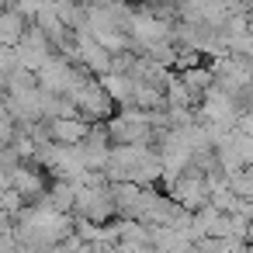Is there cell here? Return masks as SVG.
<instances>
[{"mask_svg": "<svg viewBox=\"0 0 253 253\" xmlns=\"http://www.w3.org/2000/svg\"><path fill=\"white\" fill-rule=\"evenodd\" d=\"M70 101L77 104V111H80V118L84 122H90V125H104V122H111V108H115V97L104 90V84L101 80H84L73 94H70Z\"/></svg>", "mask_w": 253, "mask_h": 253, "instance_id": "cell-1", "label": "cell"}, {"mask_svg": "<svg viewBox=\"0 0 253 253\" xmlns=\"http://www.w3.org/2000/svg\"><path fill=\"white\" fill-rule=\"evenodd\" d=\"M45 125H49V139L59 142V146H84L87 135H90V128H94L84 118H52Z\"/></svg>", "mask_w": 253, "mask_h": 253, "instance_id": "cell-2", "label": "cell"}]
</instances>
